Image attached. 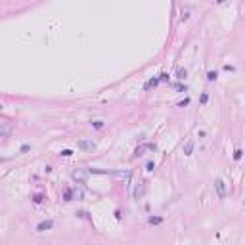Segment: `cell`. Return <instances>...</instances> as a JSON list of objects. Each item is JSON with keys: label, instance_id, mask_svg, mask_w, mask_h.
<instances>
[{"label": "cell", "instance_id": "cell-6", "mask_svg": "<svg viewBox=\"0 0 245 245\" xmlns=\"http://www.w3.org/2000/svg\"><path fill=\"white\" fill-rule=\"evenodd\" d=\"M132 194H134V199H142L144 194H146V184H144V182H140V184L134 188V192H132Z\"/></svg>", "mask_w": 245, "mask_h": 245}, {"label": "cell", "instance_id": "cell-22", "mask_svg": "<svg viewBox=\"0 0 245 245\" xmlns=\"http://www.w3.org/2000/svg\"><path fill=\"white\" fill-rule=\"evenodd\" d=\"M0 109H2V103H0Z\"/></svg>", "mask_w": 245, "mask_h": 245}, {"label": "cell", "instance_id": "cell-1", "mask_svg": "<svg viewBox=\"0 0 245 245\" xmlns=\"http://www.w3.org/2000/svg\"><path fill=\"white\" fill-rule=\"evenodd\" d=\"M63 199L65 201H73V199H83V190L79 188H69L63 192Z\"/></svg>", "mask_w": 245, "mask_h": 245}, {"label": "cell", "instance_id": "cell-10", "mask_svg": "<svg viewBox=\"0 0 245 245\" xmlns=\"http://www.w3.org/2000/svg\"><path fill=\"white\" fill-rule=\"evenodd\" d=\"M186 77H188V71H186L184 67H178V69H176V79H178V81H186Z\"/></svg>", "mask_w": 245, "mask_h": 245}, {"label": "cell", "instance_id": "cell-7", "mask_svg": "<svg viewBox=\"0 0 245 245\" xmlns=\"http://www.w3.org/2000/svg\"><path fill=\"white\" fill-rule=\"evenodd\" d=\"M52 226H54V220H42L37 226V232H46V230H50Z\"/></svg>", "mask_w": 245, "mask_h": 245}, {"label": "cell", "instance_id": "cell-9", "mask_svg": "<svg viewBox=\"0 0 245 245\" xmlns=\"http://www.w3.org/2000/svg\"><path fill=\"white\" fill-rule=\"evenodd\" d=\"M182 151H184V155H192V153H194V140H188V142L184 144Z\"/></svg>", "mask_w": 245, "mask_h": 245}, {"label": "cell", "instance_id": "cell-5", "mask_svg": "<svg viewBox=\"0 0 245 245\" xmlns=\"http://www.w3.org/2000/svg\"><path fill=\"white\" fill-rule=\"evenodd\" d=\"M77 146H79V149H83V151H92V149L96 148V144H94L92 140H81Z\"/></svg>", "mask_w": 245, "mask_h": 245}, {"label": "cell", "instance_id": "cell-17", "mask_svg": "<svg viewBox=\"0 0 245 245\" xmlns=\"http://www.w3.org/2000/svg\"><path fill=\"white\" fill-rule=\"evenodd\" d=\"M146 169H148V171H153V169H155V163H153V161H148Z\"/></svg>", "mask_w": 245, "mask_h": 245}, {"label": "cell", "instance_id": "cell-18", "mask_svg": "<svg viewBox=\"0 0 245 245\" xmlns=\"http://www.w3.org/2000/svg\"><path fill=\"white\" fill-rule=\"evenodd\" d=\"M241 149H236V151H234V159H241Z\"/></svg>", "mask_w": 245, "mask_h": 245}, {"label": "cell", "instance_id": "cell-4", "mask_svg": "<svg viewBox=\"0 0 245 245\" xmlns=\"http://www.w3.org/2000/svg\"><path fill=\"white\" fill-rule=\"evenodd\" d=\"M149 149H155V144H142V146H138V148L134 149V157H140V155H144V153L149 151Z\"/></svg>", "mask_w": 245, "mask_h": 245}, {"label": "cell", "instance_id": "cell-14", "mask_svg": "<svg viewBox=\"0 0 245 245\" xmlns=\"http://www.w3.org/2000/svg\"><path fill=\"white\" fill-rule=\"evenodd\" d=\"M92 126H94V128H98V130H100V128H103V121H94V123H92Z\"/></svg>", "mask_w": 245, "mask_h": 245}, {"label": "cell", "instance_id": "cell-15", "mask_svg": "<svg viewBox=\"0 0 245 245\" xmlns=\"http://www.w3.org/2000/svg\"><path fill=\"white\" fill-rule=\"evenodd\" d=\"M61 155H63V157H71V155H73V151H71V149H63V151H61Z\"/></svg>", "mask_w": 245, "mask_h": 245}, {"label": "cell", "instance_id": "cell-3", "mask_svg": "<svg viewBox=\"0 0 245 245\" xmlns=\"http://www.w3.org/2000/svg\"><path fill=\"white\" fill-rule=\"evenodd\" d=\"M214 192H217V195H218V199H224L226 197V184L218 178L217 182H214Z\"/></svg>", "mask_w": 245, "mask_h": 245}, {"label": "cell", "instance_id": "cell-21", "mask_svg": "<svg viewBox=\"0 0 245 245\" xmlns=\"http://www.w3.org/2000/svg\"><path fill=\"white\" fill-rule=\"evenodd\" d=\"M188 102H190V100H188V98H186L184 102H180V103H178V105H180V107H184V105H188Z\"/></svg>", "mask_w": 245, "mask_h": 245}, {"label": "cell", "instance_id": "cell-16", "mask_svg": "<svg viewBox=\"0 0 245 245\" xmlns=\"http://www.w3.org/2000/svg\"><path fill=\"white\" fill-rule=\"evenodd\" d=\"M33 201H35V203H42V195H40V194H37L35 197H33Z\"/></svg>", "mask_w": 245, "mask_h": 245}, {"label": "cell", "instance_id": "cell-20", "mask_svg": "<svg viewBox=\"0 0 245 245\" xmlns=\"http://www.w3.org/2000/svg\"><path fill=\"white\" fill-rule=\"evenodd\" d=\"M159 81H169V75H167V73H163L161 77H159Z\"/></svg>", "mask_w": 245, "mask_h": 245}, {"label": "cell", "instance_id": "cell-11", "mask_svg": "<svg viewBox=\"0 0 245 245\" xmlns=\"http://www.w3.org/2000/svg\"><path fill=\"white\" fill-rule=\"evenodd\" d=\"M163 218L161 217H149L148 218V224H151V226H157V224H161Z\"/></svg>", "mask_w": 245, "mask_h": 245}, {"label": "cell", "instance_id": "cell-13", "mask_svg": "<svg viewBox=\"0 0 245 245\" xmlns=\"http://www.w3.org/2000/svg\"><path fill=\"white\" fill-rule=\"evenodd\" d=\"M157 83H159V79H151V81H148V83H146V90H148V88H151V86H157Z\"/></svg>", "mask_w": 245, "mask_h": 245}, {"label": "cell", "instance_id": "cell-12", "mask_svg": "<svg viewBox=\"0 0 245 245\" xmlns=\"http://www.w3.org/2000/svg\"><path fill=\"white\" fill-rule=\"evenodd\" d=\"M217 77H218V73H217V71H209V73H207V81H209V83L217 81Z\"/></svg>", "mask_w": 245, "mask_h": 245}, {"label": "cell", "instance_id": "cell-8", "mask_svg": "<svg viewBox=\"0 0 245 245\" xmlns=\"http://www.w3.org/2000/svg\"><path fill=\"white\" fill-rule=\"evenodd\" d=\"M12 128H14V126L10 125V123H6V125L0 128V138H6V136H10V134H12Z\"/></svg>", "mask_w": 245, "mask_h": 245}, {"label": "cell", "instance_id": "cell-2", "mask_svg": "<svg viewBox=\"0 0 245 245\" xmlns=\"http://www.w3.org/2000/svg\"><path fill=\"white\" fill-rule=\"evenodd\" d=\"M86 176H88L86 169H77V171H73L71 178H73L75 182H79V184H84V182H86Z\"/></svg>", "mask_w": 245, "mask_h": 245}, {"label": "cell", "instance_id": "cell-19", "mask_svg": "<svg viewBox=\"0 0 245 245\" xmlns=\"http://www.w3.org/2000/svg\"><path fill=\"white\" fill-rule=\"evenodd\" d=\"M207 100H209V94H203L201 96V103H207Z\"/></svg>", "mask_w": 245, "mask_h": 245}]
</instances>
